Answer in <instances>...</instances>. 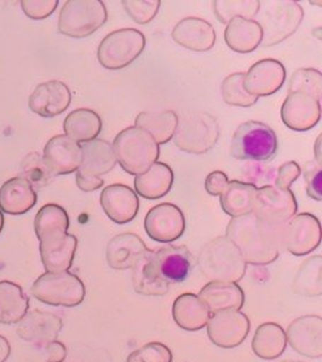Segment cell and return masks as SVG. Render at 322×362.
I'll return each mask as SVG.
<instances>
[{"instance_id": "7c38bea8", "label": "cell", "mask_w": 322, "mask_h": 362, "mask_svg": "<svg viewBox=\"0 0 322 362\" xmlns=\"http://www.w3.org/2000/svg\"><path fill=\"white\" fill-rule=\"evenodd\" d=\"M253 213L271 224L284 226L297 213V202L289 189L267 185L257 190Z\"/></svg>"}, {"instance_id": "f546056e", "label": "cell", "mask_w": 322, "mask_h": 362, "mask_svg": "<svg viewBox=\"0 0 322 362\" xmlns=\"http://www.w3.org/2000/svg\"><path fill=\"white\" fill-rule=\"evenodd\" d=\"M209 310L199 298L198 294L183 293L173 303V320L181 328L195 332L207 326L209 321Z\"/></svg>"}, {"instance_id": "816d5d0a", "label": "cell", "mask_w": 322, "mask_h": 362, "mask_svg": "<svg viewBox=\"0 0 322 362\" xmlns=\"http://www.w3.org/2000/svg\"><path fill=\"white\" fill-rule=\"evenodd\" d=\"M76 184L77 187L85 192H96L101 189L105 184L102 177H92V176L84 175V174H76Z\"/></svg>"}, {"instance_id": "ac0fdd59", "label": "cell", "mask_w": 322, "mask_h": 362, "mask_svg": "<svg viewBox=\"0 0 322 362\" xmlns=\"http://www.w3.org/2000/svg\"><path fill=\"white\" fill-rule=\"evenodd\" d=\"M72 101V93L61 81L52 79L35 87L29 97V108L40 117H56L64 112Z\"/></svg>"}, {"instance_id": "681fc988", "label": "cell", "mask_w": 322, "mask_h": 362, "mask_svg": "<svg viewBox=\"0 0 322 362\" xmlns=\"http://www.w3.org/2000/svg\"><path fill=\"white\" fill-rule=\"evenodd\" d=\"M228 184H229L228 176L221 170H217L207 176L204 187H205V192L212 197H221L222 194L226 192Z\"/></svg>"}, {"instance_id": "9f6ffc18", "label": "cell", "mask_w": 322, "mask_h": 362, "mask_svg": "<svg viewBox=\"0 0 322 362\" xmlns=\"http://www.w3.org/2000/svg\"><path fill=\"white\" fill-rule=\"evenodd\" d=\"M282 362H302V361H282Z\"/></svg>"}, {"instance_id": "8d00e7d4", "label": "cell", "mask_w": 322, "mask_h": 362, "mask_svg": "<svg viewBox=\"0 0 322 362\" xmlns=\"http://www.w3.org/2000/svg\"><path fill=\"white\" fill-rule=\"evenodd\" d=\"M68 228L69 216L67 211L57 204H47L42 206L34 218V232L38 240L58 234H66Z\"/></svg>"}, {"instance_id": "52a82bcc", "label": "cell", "mask_w": 322, "mask_h": 362, "mask_svg": "<svg viewBox=\"0 0 322 362\" xmlns=\"http://www.w3.org/2000/svg\"><path fill=\"white\" fill-rule=\"evenodd\" d=\"M108 22L101 0H67L58 17V30L71 38H86Z\"/></svg>"}, {"instance_id": "30bf717a", "label": "cell", "mask_w": 322, "mask_h": 362, "mask_svg": "<svg viewBox=\"0 0 322 362\" xmlns=\"http://www.w3.org/2000/svg\"><path fill=\"white\" fill-rule=\"evenodd\" d=\"M321 234V224L315 215H294L283 226V249L296 257L310 255L320 247Z\"/></svg>"}, {"instance_id": "d4e9b609", "label": "cell", "mask_w": 322, "mask_h": 362, "mask_svg": "<svg viewBox=\"0 0 322 362\" xmlns=\"http://www.w3.org/2000/svg\"><path fill=\"white\" fill-rule=\"evenodd\" d=\"M198 297L210 313L228 310L241 311L246 300L242 287L232 282H209L200 289Z\"/></svg>"}, {"instance_id": "2e32d148", "label": "cell", "mask_w": 322, "mask_h": 362, "mask_svg": "<svg viewBox=\"0 0 322 362\" xmlns=\"http://www.w3.org/2000/svg\"><path fill=\"white\" fill-rule=\"evenodd\" d=\"M62 318L52 312L35 310L29 312L18 323V336L38 349H45V346L56 341L59 332L62 331Z\"/></svg>"}, {"instance_id": "836d02e7", "label": "cell", "mask_w": 322, "mask_h": 362, "mask_svg": "<svg viewBox=\"0 0 322 362\" xmlns=\"http://www.w3.org/2000/svg\"><path fill=\"white\" fill-rule=\"evenodd\" d=\"M257 190L258 187L248 182L229 181L226 192L221 195L222 209L232 218L253 213Z\"/></svg>"}, {"instance_id": "e0dca14e", "label": "cell", "mask_w": 322, "mask_h": 362, "mask_svg": "<svg viewBox=\"0 0 322 362\" xmlns=\"http://www.w3.org/2000/svg\"><path fill=\"white\" fill-rule=\"evenodd\" d=\"M286 81V68L277 59H260L244 74V88L249 95L257 97L271 96L282 88Z\"/></svg>"}, {"instance_id": "7402d4cb", "label": "cell", "mask_w": 322, "mask_h": 362, "mask_svg": "<svg viewBox=\"0 0 322 362\" xmlns=\"http://www.w3.org/2000/svg\"><path fill=\"white\" fill-rule=\"evenodd\" d=\"M171 37L176 45L192 52L210 51L217 40L214 27L198 17L181 19L173 29Z\"/></svg>"}, {"instance_id": "4316f807", "label": "cell", "mask_w": 322, "mask_h": 362, "mask_svg": "<svg viewBox=\"0 0 322 362\" xmlns=\"http://www.w3.org/2000/svg\"><path fill=\"white\" fill-rule=\"evenodd\" d=\"M82 163L77 173L92 177H101L108 174L117 164L113 147L110 142L95 139L81 145Z\"/></svg>"}, {"instance_id": "b9f144b4", "label": "cell", "mask_w": 322, "mask_h": 362, "mask_svg": "<svg viewBox=\"0 0 322 362\" xmlns=\"http://www.w3.org/2000/svg\"><path fill=\"white\" fill-rule=\"evenodd\" d=\"M302 92L321 101L322 74L316 68H299L289 79V93Z\"/></svg>"}, {"instance_id": "bcb514c9", "label": "cell", "mask_w": 322, "mask_h": 362, "mask_svg": "<svg viewBox=\"0 0 322 362\" xmlns=\"http://www.w3.org/2000/svg\"><path fill=\"white\" fill-rule=\"evenodd\" d=\"M304 174L306 182V192L310 198L315 202L322 200V165L317 164L315 160L306 163L304 169L301 170Z\"/></svg>"}, {"instance_id": "4dcf8cb0", "label": "cell", "mask_w": 322, "mask_h": 362, "mask_svg": "<svg viewBox=\"0 0 322 362\" xmlns=\"http://www.w3.org/2000/svg\"><path fill=\"white\" fill-rule=\"evenodd\" d=\"M263 33L255 19L234 18L226 24L224 40L226 45L236 53H252L262 43Z\"/></svg>"}, {"instance_id": "4fadbf2b", "label": "cell", "mask_w": 322, "mask_h": 362, "mask_svg": "<svg viewBox=\"0 0 322 362\" xmlns=\"http://www.w3.org/2000/svg\"><path fill=\"white\" fill-rule=\"evenodd\" d=\"M144 226L154 242L173 243L185 232V216L174 204H159L147 211Z\"/></svg>"}, {"instance_id": "7a4b0ae2", "label": "cell", "mask_w": 322, "mask_h": 362, "mask_svg": "<svg viewBox=\"0 0 322 362\" xmlns=\"http://www.w3.org/2000/svg\"><path fill=\"white\" fill-rule=\"evenodd\" d=\"M198 266L210 282L237 283L244 277L248 264L237 247L224 235L204 245L198 255Z\"/></svg>"}, {"instance_id": "cb8c5ba5", "label": "cell", "mask_w": 322, "mask_h": 362, "mask_svg": "<svg viewBox=\"0 0 322 362\" xmlns=\"http://www.w3.org/2000/svg\"><path fill=\"white\" fill-rule=\"evenodd\" d=\"M161 277L166 282L181 283L192 271V255L184 245H168L154 252Z\"/></svg>"}, {"instance_id": "5b68a950", "label": "cell", "mask_w": 322, "mask_h": 362, "mask_svg": "<svg viewBox=\"0 0 322 362\" xmlns=\"http://www.w3.org/2000/svg\"><path fill=\"white\" fill-rule=\"evenodd\" d=\"M277 150L276 132L260 121L239 124L231 141V156L239 161L268 163L276 156Z\"/></svg>"}, {"instance_id": "ab89813d", "label": "cell", "mask_w": 322, "mask_h": 362, "mask_svg": "<svg viewBox=\"0 0 322 362\" xmlns=\"http://www.w3.org/2000/svg\"><path fill=\"white\" fill-rule=\"evenodd\" d=\"M244 74H229L224 81L222 82L221 92L223 100L226 105L236 106V107L248 108L255 106L258 98L252 95L244 88Z\"/></svg>"}, {"instance_id": "d590c367", "label": "cell", "mask_w": 322, "mask_h": 362, "mask_svg": "<svg viewBox=\"0 0 322 362\" xmlns=\"http://www.w3.org/2000/svg\"><path fill=\"white\" fill-rule=\"evenodd\" d=\"M178 115L171 110L137 115L135 126L153 137L159 146L173 140L178 126Z\"/></svg>"}, {"instance_id": "f907efd6", "label": "cell", "mask_w": 322, "mask_h": 362, "mask_svg": "<svg viewBox=\"0 0 322 362\" xmlns=\"http://www.w3.org/2000/svg\"><path fill=\"white\" fill-rule=\"evenodd\" d=\"M45 362H63L67 356V349L59 341H53L45 347Z\"/></svg>"}, {"instance_id": "5bb4252c", "label": "cell", "mask_w": 322, "mask_h": 362, "mask_svg": "<svg viewBox=\"0 0 322 362\" xmlns=\"http://www.w3.org/2000/svg\"><path fill=\"white\" fill-rule=\"evenodd\" d=\"M287 344L297 354L309 358L322 357V318L306 315L289 323L286 331Z\"/></svg>"}, {"instance_id": "11a10c76", "label": "cell", "mask_w": 322, "mask_h": 362, "mask_svg": "<svg viewBox=\"0 0 322 362\" xmlns=\"http://www.w3.org/2000/svg\"><path fill=\"white\" fill-rule=\"evenodd\" d=\"M3 226H4V216H3V213L0 210V233L3 230Z\"/></svg>"}, {"instance_id": "ffe728a7", "label": "cell", "mask_w": 322, "mask_h": 362, "mask_svg": "<svg viewBox=\"0 0 322 362\" xmlns=\"http://www.w3.org/2000/svg\"><path fill=\"white\" fill-rule=\"evenodd\" d=\"M43 160L54 176L72 174L82 163L81 144L66 135L54 136L45 146Z\"/></svg>"}, {"instance_id": "9c48e42d", "label": "cell", "mask_w": 322, "mask_h": 362, "mask_svg": "<svg viewBox=\"0 0 322 362\" xmlns=\"http://www.w3.org/2000/svg\"><path fill=\"white\" fill-rule=\"evenodd\" d=\"M146 45L145 35L135 28L117 29L108 34L97 49L102 67L119 71L130 66L142 54Z\"/></svg>"}, {"instance_id": "f6af8a7d", "label": "cell", "mask_w": 322, "mask_h": 362, "mask_svg": "<svg viewBox=\"0 0 322 362\" xmlns=\"http://www.w3.org/2000/svg\"><path fill=\"white\" fill-rule=\"evenodd\" d=\"M126 362H173V352L161 342H150L131 352Z\"/></svg>"}, {"instance_id": "277c9868", "label": "cell", "mask_w": 322, "mask_h": 362, "mask_svg": "<svg viewBox=\"0 0 322 362\" xmlns=\"http://www.w3.org/2000/svg\"><path fill=\"white\" fill-rule=\"evenodd\" d=\"M260 11L263 47H273L289 38L305 17L304 8L294 0H265L260 1Z\"/></svg>"}, {"instance_id": "6da1fadb", "label": "cell", "mask_w": 322, "mask_h": 362, "mask_svg": "<svg viewBox=\"0 0 322 362\" xmlns=\"http://www.w3.org/2000/svg\"><path fill=\"white\" fill-rule=\"evenodd\" d=\"M283 226L260 219L255 213L232 218L226 237L232 242L247 264L267 266L277 259L282 250Z\"/></svg>"}, {"instance_id": "e575fe53", "label": "cell", "mask_w": 322, "mask_h": 362, "mask_svg": "<svg viewBox=\"0 0 322 362\" xmlns=\"http://www.w3.org/2000/svg\"><path fill=\"white\" fill-rule=\"evenodd\" d=\"M28 310V296L22 287L11 281H0V323H19Z\"/></svg>"}, {"instance_id": "c3c4849f", "label": "cell", "mask_w": 322, "mask_h": 362, "mask_svg": "<svg viewBox=\"0 0 322 362\" xmlns=\"http://www.w3.org/2000/svg\"><path fill=\"white\" fill-rule=\"evenodd\" d=\"M301 175V166L296 161L284 163L278 168L275 177V187L280 189H289Z\"/></svg>"}, {"instance_id": "7bdbcfd3", "label": "cell", "mask_w": 322, "mask_h": 362, "mask_svg": "<svg viewBox=\"0 0 322 362\" xmlns=\"http://www.w3.org/2000/svg\"><path fill=\"white\" fill-rule=\"evenodd\" d=\"M127 16L137 24H147L156 17L161 3L159 0H122Z\"/></svg>"}, {"instance_id": "3957f363", "label": "cell", "mask_w": 322, "mask_h": 362, "mask_svg": "<svg viewBox=\"0 0 322 362\" xmlns=\"http://www.w3.org/2000/svg\"><path fill=\"white\" fill-rule=\"evenodd\" d=\"M113 151L117 163L130 175H140L158 161L160 146L147 132L130 126L115 137Z\"/></svg>"}, {"instance_id": "ba28073f", "label": "cell", "mask_w": 322, "mask_h": 362, "mask_svg": "<svg viewBox=\"0 0 322 362\" xmlns=\"http://www.w3.org/2000/svg\"><path fill=\"white\" fill-rule=\"evenodd\" d=\"M30 292L35 300L45 305L71 308L84 302L86 287L82 279L71 272H47L37 278Z\"/></svg>"}, {"instance_id": "d6a6232c", "label": "cell", "mask_w": 322, "mask_h": 362, "mask_svg": "<svg viewBox=\"0 0 322 362\" xmlns=\"http://www.w3.org/2000/svg\"><path fill=\"white\" fill-rule=\"evenodd\" d=\"M64 135L79 144L97 139L101 134L102 119L98 113L90 108H77L68 115L63 122Z\"/></svg>"}, {"instance_id": "f5cc1de1", "label": "cell", "mask_w": 322, "mask_h": 362, "mask_svg": "<svg viewBox=\"0 0 322 362\" xmlns=\"http://www.w3.org/2000/svg\"><path fill=\"white\" fill-rule=\"evenodd\" d=\"M11 351L9 341L4 336H0V362H6L9 358Z\"/></svg>"}, {"instance_id": "484cf974", "label": "cell", "mask_w": 322, "mask_h": 362, "mask_svg": "<svg viewBox=\"0 0 322 362\" xmlns=\"http://www.w3.org/2000/svg\"><path fill=\"white\" fill-rule=\"evenodd\" d=\"M132 269V286L136 293L142 296H165L169 292L170 284L161 277L159 272L154 250L147 249L146 253L137 260Z\"/></svg>"}, {"instance_id": "8992f818", "label": "cell", "mask_w": 322, "mask_h": 362, "mask_svg": "<svg viewBox=\"0 0 322 362\" xmlns=\"http://www.w3.org/2000/svg\"><path fill=\"white\" fill-rule=\"evenodd\" d=\"M219 134V124L213 115L205 111H190L178 117L173 140L181 151L202 155L217 145Z\"/></svg>"}, {"instance_id": "8fae6325", "label": "cell", "mask_w": 322, "mask_h": 362, "mask_svg": "<svg viewBox=\"0 0 322 362\" xmlns=\"http://www.w3.org/2000/svg\"><path fill=\"white\" fill-rule=\"evenodd\" d=\"M205 327L208 337L215 346L234 349L248 337L251 322L243 312L228 310L213 313Z\"/></svg>"}, {"instance_id": "44dd1931", "label": "cell", "mask_w": 322, "mask_h": 362, "mask_svg": "<svg viewBox=\"0 0 322 362\" xmlns=\"http://www.w3.org/2000/svg\"><path fill=\"white\" fill-rule=\"evenodd\" d=\"M79 240L74 234H58L40 240V259L50 273L68 272L74 264Z\"/></svg>"}, {"instance_id": "d6986e66", "label": "cell", "mask_w": 322, "mask_h": 362, "mask_svg": "<svg viewBox=\"0 0 322 362\" xmlns=\"http://www.w3.org/2000/svg\"><path fill=\"white\" fill-rule=\"evenodd\" d=\"M100 203L105 214L116 224H127L134 221L140 208L135 190L124 184H113L105 187L100 197Z\"/></svg>"}, {"instance_id": "1f68e13d", "label": "cell", "mask_w": 322, "mask_h": 362, "mask_svg": "<svg viewBox=\"0 0 322 362\" xmlns=\"http://www.w3.org/2000/svg\"><path fill=\"white\" fill-rule=\"evenodd\" d=\"M287 347L286 331L278 323L266 322L255 329L252 339V350L255 356L272 361L282 356Z\"/></svg>"}, {"instance_id": "7dc6e473", "label": "cell", "mask_w": 322, "mask_h": 362, "mask_svg": "<svg viewBox=\"0 0 322 362\" xmlns=\"http://www.w3.org/2000/svg\"><path fill=\"white\" fill-rule=\"evenodd\" d=\"M21 6L27 17L34 21H42L54 13L58 0H23Z\"/></svg>"}, {"instance_id": "db71d44e", "label": "cell", "mask_w": 322, "mask_h": 362, "mask_svg": "<svg viewBox=\"0 0 322 362\" xmlns=\"http://www.w3.org/2000/svg\"><path fill=\"white\" fill-rule=\"evenodd\" d=\"M321 140L322 136L320 135L317 137L316 142H315V161L317 164L322 165V155H321Z\"/></svg>"}, {"instance_id": "60d3db41", "label": "cell", "mask_w": 322, "mask_h": 362, "mask_svg": "<svg viewBox=\"0 0 322 362\" xmlns=\"http://www.w3.org/2000/svg\"><path fill=\"white\" fill-rule=\"evenodd\" d=\"M21 177L28 181L34 189L48 187L54 179L48 165L45 164L43 156L38 153H29L21 165Z\"/></svg>"}, {"instance_id": "f1b7e54d", "label": "cell", "mask_w": 322, "mask_h": 362, "mask_svg": "<svg viewBox=\"0 0 322 362\" xmlns=\"http://www.w3.org/2000/svg\"><path fill=\"white\" fill-rule=\"evenodd\" d=\"M174 184V173L169 165L156 161L137 175L134 181L136 194L147 200H158L169 194Z\"/></svg>"}, {"instance_id": "ee69618b", "label": "cell", "mask_w": 322, "mask_h": 362, "mask_svg": "<svg viewBox=\"0 0 322 362\" xmlns=\"http://www.w3.org/2000/svg\"><path fill=\"white\" fill-rule=\"evenodd\" d=\"M242 175L244 182H248L255 185V187H267L273 185L276 177V170L273 166L267 165L266 163H258V161H247L242 168Z\"/></svg>"}, {"instance_id": "603a6c76", "label": "cell", "mask_w": 322, "mask_h": 362, "mask_svg": "<svg viewBox=\"0 0 322 362\" xmlns=\"http://www.w3.org/2000/svg\"><path fill=\"white\" fill-rule=\"evenodd\" d=\"M146 250V244L137 234L121 233L108 242L106 248L108 264L116 271L131 269Z\"/></svg>"}, {"instance_id": "9a60e30c", "label": "cell", "mask_w": 322, "mask_h": 362, "mask_svg": "<svg viewBox=\"0 0 322 362\" xmlns=\"http://www.w3.org/2000/svg\"><path fill=\"white\" fill-rule=\"evenodd\" d=\"M281 117L292 131L311 130L321 119V101L302 92L289 93L281 108Z\"/></svg>"}, {"instance_id": "83f0119b", "label": "cell", "mask_w": 322, "mask_h": 362, "mask_svg": "<svg viewBox=\"0 0 322 362\" xmlns=\"http://www.w3.org/2000/svg\"><path fill=\"white\" fill-rule=\"evenodd\" d=\"M35 204V189L21 176L11 177L0 189V209L6 214H25Z\"/></svg>"}, {"instance_id": "f35d334b", "label": "cell", "mask_w": 322, "mask_h": 362, "mask_svg": "<svg viewBox=\"0 0 322 362\" xmlns=\"http://www.w3.org/2000/svg\"><path fill=\"white\" fill-rule=\"evenodd\" d=\"M215 17L228 24L234 18L255 19L260 14V0H214L212 3Z\"/></svg>"}, {"instance_id": "74e56055", "label": "cell", "mask_w": 322, "mask_h": 362, "mask_svg": "<svg viewBox=\"0 0 322 362\" xmlns=\"http://www.w3.org/2000/svg\"><path fill=\"white\" fill-rule=\"evenodd\" d=\"M292 289L305 297H320L322 294V257L314 255L302 263L294 279Z\"/></svg>"}]
</instances>
